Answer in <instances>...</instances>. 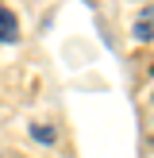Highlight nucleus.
<instances>
[{
  "mask_svg": "<svg viewBox=\"0 0 154 158\" xmlns=\"http://www.w3.org/2000/svg\"><path fill=\"white\" fill-rule=\"evenodd\" d=\"M135 39H139V43H150V39H154V4L139 12V19H135Z\"/></svg>",
  "mask_w": 154,
  "mask_h": 158,
  "instance_id": "f257e3e1",
  "label": "nucleus"
},
{
  "mask_svg": "<svg viewBox=\"0 0 154 158\" xmlns=\"http://www.w3.org/2000/svg\"><path fill=\"white\" fill-rule=\"evenodd\" d=\"M19 39V19L8 8H0V43H15Z\"/></svg>",
  "mask_w": 154,
  "mask_h": 158,
  "instance_id": "f03ea898",
  "label": "nucleus"
},
{
  "mask_svg": "<svg viewBox=\"0 0 154 158\" xmlns=\"http://www.w3.org/2000/svg\"><path fill=\"white\" fill-rule=\"evenodd\" d=\"M31 135H35L38 143H54V127H43V123H35V127H31Z\"/></svg>",
  "mask_w": 154,
  "mask_h": 158,
  "instance_id": "7ed1b4c3",
  "label": "nucleus"
}]
</instances>
